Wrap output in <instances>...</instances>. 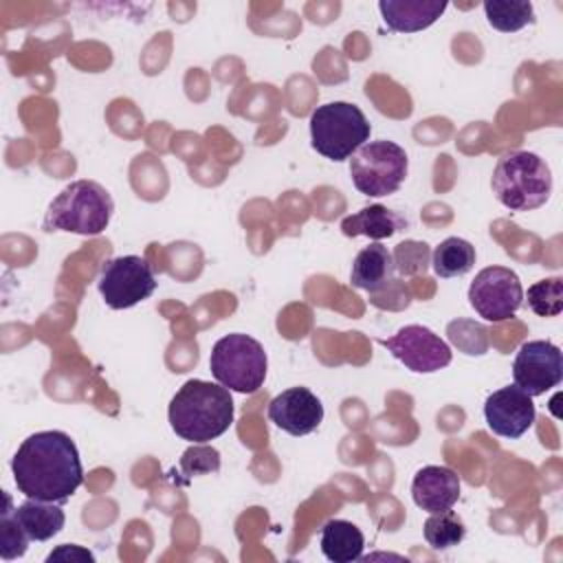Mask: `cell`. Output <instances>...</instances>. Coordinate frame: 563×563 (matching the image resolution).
Listing matches in <instances>:
<instances>
[{
  "mask_svg": "<svg viewBox=\"0 0 563 563\" xmlns=\"http://www.w3.org/2000/svg\"><path fill=\"white\" fill-rule=\"evenodd\" d=\"M486 20L501 33H515L534 22V7L528 0H486Z\"/></svg>",
  "mask_w": 563,
  "mask_h": 563,
  "instance_id": "21",
  "label": "cell"
},
{
  "mask_svg": "<svg viewBox=\"0 0 563 563\" xmlns=\"http://www.w3.org/2000/svg\"><path fill=\"white\" fill-rule=\"evenodd\" d=\"M169 424L176 435L194 444L220 438L233 422L231 389L220 383L191 378L169 400Z\"/></svg>",
  "mask_w": 563,
  "mask_h": 563,
  "instance_id": "2",
  "label": "cell"
},
{
  "mask_svg": "<svg viewBox=\"0 0 563 563\" xmlns=\"http://www.w3.org/2000/svg\"><path fill=\"white\" fill-rule=\"evenodd\" d=\"M209 369L222 387L238 394H255L264 385L268 358L260 341L233 332L216 341L209 356Z\"/></svg>",
  "mask_w": 563,
  "mask_h": 563,
  "instance_id": "6",
  "label": "cell"
},
{
  "mask_svg": "<svg viewBox=\"0 0 563 563\" xmlns=\"http://www.w3.org/2000/svg\"><path fill=\"white\" fill-rule=\"evenodd\" d=\"M528 306L539 317H556L563 312V279L548 277L528 288Z\"/></svg>",
  "mask_w": 563,
  "mask_h": 563,
  "instance_id": "25",
  "label": "cell"
},
{
  "mask_svg": "<svg viewBox=\"0 0 563 563\" xmlns=\"http://www.w3.org/2000/svg\"><path fill=\"white\" fill-rule=\"evenodd\" d=\"M466 537L464 521L449 508L442 512H431L424 521V539L433 550H449Z\"/></svg>",
  "mask_w": 563,
  "mask_h": 563,
  "instance_id": "22",
  "label": "cell"
},
{
  "mask_svg": "<svg viewBox=\"0 0 563 563\" xmlns=\"http://www.w3.org/2000/svg\"><path fill=\"white\" fill-rule=\"evenodd\" d=\"M378 343L416 374H433L446 367L453 358L449 343L442 341L433 330L418 323L405 325L394 336L380 339Z\"/></svg>",
  "mask_w": 563,
  "mask_h": 563,
  "instance_id": "10",
  "label": "cell"
},
{
  "mask_svg": "<svg viewBox=\"0 0 563 563\" xmlns=\"http://www.w3.org/2000/svg\"><path fill=\"white\" fill-rule=\"evenodd\" d=\"M534 402L517 385L493 391L484 402V418L488 429L508 440L521 438L534 424Z\"/></svg>",
  "mask_w": 563,
  "mask_h": 563,
  "instance_id": "12",
  "label": "cell"
},
{
  "mask_svg": "<svg viewBox=\"0 0 563 563\" xmlns=\"http://www.w3.org/2000/svg\"><path fill=\"white\" fill-rule=\"evenodd\" d=\"M13 482L26 499L64 504L84 482L79 451L64 431L31 433L11 460Z\"/></svg>",
  "mask_w": 563,
  "mask_h": 563,
  "instance_id": "1",
  "label": "cell"
},
{
  "mask_svg": "<svg viewBox=\"0 0 563 563\" xmlns=\"http://www.w3.org/2000/svg\"><path fill=\"white\" fill-rule=\"evenodd\" d=\"M372 125L363 110L350 101H330L317 106L310 114V143L330 158L345 161L369 141Z\"/></svg>",
  "mask_w": 563,
  "mask_h": 563,
  "instance_id": "5",
  "label": "cell"
},
{
  "mask_svg": "<svg viewBox=\"0 0 563 563\" xmlns=\"http://www.w3.org/2000/svg\"><path fill=\"white\" fill-rule=\"evenodd\" d=\"M321 552L328 561L334 563H352L361 559L365 539L358 526L345 519H330L321 528V539H319Z\"/></svg>",
  "mask_w": 563,
  "mask_h": 563,
  "instance_id": "18",
  "label": "cell"
},
{
  "mask_svg": "<svg viewBox=\"0 0 563 563\" xmlns=\"http://www.w3.org/2000/svg\"><path fill=\"white\" fill-rule=\"evenodd\" d=\"M95 561V556H92V552H88V550H84V548H79V545H59L57 550H53L48 556H46V561L48 563H53V561Z\"/></svg>",
  "mask_w": 563,
  "mask_h": 563,
  "instance_id": "28",
  "label": "cell"
},
{
  "mask_svg": "<svg viewBox=\"0 0 563 563\" xmlns=\"http://www.w3.org/2000/svg\"><path fill=\"white\" fill-rule=\"evenodd\" d=\"M114 211L112 196L95 180L66 185L48 205L42 229L77 235H99L110 224Z\"/></svg>",
  "mask_w": 563,
  "mask_h": 563,
  "instance_id": "4",
  "label": "cell"
},
{
  "mask_svg": "<svg viewBox=\"0 0 563 563\" xmlns=\"http://www.w3.org/2000/svg\"><path fill=\"white\" fill-rule=\"evenodd\" d=\"M488 328L473 319H453L446 325V336L453 347L466 356H482L490 347Z\"/></svg>",
  "mask_w": 563,
  "mask_h": 563,
  "instance_id": "23",
  "label": "cell"
},
{
  "mask_svg": "<svg viewBox=\"0 0 563 563\" xmlns=\"http://www.w3.org/2000/svg\"><path fill=\"white\" fill-rule=\"evenodd\" d=\"M405 227H407V220L400 213H396L383 205L363 207L361 211L345 216L341 220V231L347 238L365 235L369 240H385V238H391L394 233L402 231Z\"/></svg>",
  "mask_w": 563,
  "mask_h": 563,
  "instance_id": "17",
  "label": "cell"
},
{
  "mask_svg": "<svg viewBox=\"0 0 563 563\" xmlns=\"http://www.w3.org/2000/svg\"><path fill=\"white\" fill-rule=\"evenodd\" d=\"M444 0H380L383 22L394 33H416L431 26L444 11Z\"/></svg>",
  "mask_w": 563,
  "mask_h": 563,
  "instance_id": "16",
  "label": "cell"
},
{
  "mask_svg": "<svg viewBox=\"0 0 563 563\" xmlns=\"http://www.w3.org/2000/svg\"><path fill=\"white\" fill-rule=\"evenodd\" d=\"M409 169L407 152L394 141H369L350 158V176L363 196L383 198L405 183Z\"/></svg>",
  "mask_w": 563,
  "mask_h": 563,
  "instance_id": "7",
  "label": "cell"
},
{
  "mask_svg": "<svg viewBox=\"0 0 563 563\" xmlns=\"http://www.w3.org/2000/svg\"><path fill=\"white\" fill-rule=\"evenodd\" d=\"M490 187L506 209L532 211L548 202L552 194V172L539 154L515 150L497 161Z\"/></svg>",
  "mask_w": 563,
  "mask_h": 563,
  "instance_id": "3",
  "label": "cell"
},
{
  "mask_svg": "<svg viewBox=\"0 0 563 563\" xmlns=\"http://www.w3.org/2000/svg\"><path fill=\"white\" fill-rule=\"evenodd\" d=\"M2 499H4V508L0 512V556L4 561H13L26 552L31 539L18 523L15 512H13L15 508H13L11 495L7 490L2 493Z\"/></svg>",
  "mask_w": 563,
  "mask_h": 563,
  "instance_id": "24",
  "label": "cell"
},
{
  "mask_svg": "<svg viewBox=\"0 0 563 563\" xmlns=\"http://www.w3.org/2000/svg\"><path fill=\"white\" fill-rule=\"evenodd\" d=\"M99 292L112 310H125L156 290V277L150 262L141 255H121L108 260L99 273Z\"/></svg>",
  "mask_w": 563,
  "mask_h": 563,
  "instance_id": "8",
  "label": "cell"
},
{
  "mask_svg": "<svg viewBox=\"0 0 563 563\" xmlns=\"http://www.w3.org/2000/svg\"><path fill=\"white\" fill-rule=\"evenodd\" d=\"M268 418L290 435H308L323 422V405L308 387H290L268 402Z\"/></svg>",
  "mask_w": 563,
  "mask_h": 563,
  "instance_id": "13",
  "label": "cell"
},
{
  "mask_svg": "<svg viewBox=\"0 0 563 563\" xmlns=\"http://www.w3.org/2000/svg\"><path fill=\"white\" fill-rule=\"evenodd\" d=\"M394 268L400 277H413L429 268L431 264V249L427 242L420 240H405L394 246L391 251Z\"/></svg>",
  "mask_w": 563,
  "mask_h": 563,
  "instance_id": "26",
  "label": "cell"
},
{
  "mask_svg": "<svg viewBox=\"0 0 563 563\" xmlns=\"http://www.w3.org/2000/svg\"><path fill=\"white\" fill-rule=\"evenodd\" d=\"M13 512L31 541L53 539L64 528V521H66V515L57 501L26 499Z\"/></svg>",
  "mask_w": 563,
  "mask_h": 563,
  "instance_id": "19",
  "label": "cell"
},
{
  "mask_svg": "<svg viewBox=\"0 0 563 563\" xmlns=\"http://www.w3.org/2000/svg\"><path fill=\"white\" fill-rule=\"evenodd\" d=\"M218 468H220V453L218 449L207 444H194L180 457V471L187 477L216 473Z\"/></svg>",
  "mask_w": 563,
  "mask_h": 563,
  "instance_id": "27",
  "label": "cell"
},
{
  "mask_svg": "<svg viewBox=\"0 0 563 563\" xmlns=\"http://www.w3.org/2000/svg\"><path fill=\"white\" fill-rule=\"evenodd\" d=\"M468 303L486 321H506L523 303L519 275L506 266L482 268L468 286Z\"/></svg>",
  "mask_w": 563,
  "mask_h": 563,
  "instance_id": "9",
  "label": "cell"
},
{
  "mask_svg": "<svg viewBox=\"0 0 563 563\" xmlns=\"http://www.w3.org/2000/svg\"><path fill=\"white\" fill-rule=\"evenodd\" d=\"M515 385L530 398L556 387L563 378V354L550 341H526L512 361Z\"/></svg>",
  "mask_w": 563,
  "mask_h": 563,
  "instance_id": "11",
  "label": "cell"
},
{
  "mask_svg": "<svg viewBox=\"0 0 563 563\" xmlns=\"http://www.w3.org/2000/svg\"><path fill=\"white\" fill-rule=\"evenodd\" d=\"M413 504L427 512H442L453 508L460 499V477L449 466H422L411 482Z\"/></svg>",
  "mask_w": 563,
  "mask_h": 563,
  "instance_id": "14",
  "label": "cell"
},
{
  "mask_svg": "<svg viewBox=\"0 0 563 563\" xmlns=\"http://www.w3.org/2000/svg\"><path fill=\"white\" fill-rule=\"evenodd\" d=\"M475 264V246L462 238H446L442 240L431 253L433 273L442 279L466 275Z\"/></svg>",
  "mask_w": 563,
  "mask_h": 563,
  "instance_id": "20",
  "label": "cell"
},
{
  "mask_svg": "<svg viewBox=\"0 0 563 563\" xmlns=\"http://www.w3.org/2000/svg\"><path fill=\"white\" fill-rule=\"evenodd\" d=\"M350 282L354 288L367 290L369 295H378L389 286H394L398 279H396L394 260L387 246H383L380 242H374L361 249L352 262Z\"/></svg>",
  "mask_w": 563,
  "mask_h": 563,
  "instance_id": "15",
  "label": "cell"
}]
</instances>
